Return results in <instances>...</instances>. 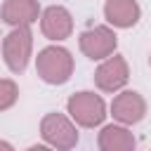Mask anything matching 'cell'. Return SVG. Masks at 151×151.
Here are the masks:
<instances>
[{
	"instance_id": "1",
	"label": "cell",
	"mask_w": 151,
	"mask_h": 151,
	"mask_svg": "<svg viewBox=\"0 0 151 151\" xmlns=\"http://www.w3.org/2000/svg\"><path fill=\"white\" fill-rule=\"evenodd\" d=\"M35 71L47 85H64L73 73V57L66 47L50 45V47L38 52Z\"/></svg>"
},
{
	"instance_id": "2",
	"label": "cell",
	"mask_w": 151,
	"mask_h": 151,
	"mask_svg": "<svg viewBox=\"0 0 151 151\" xmlns=\"http://www.w3.org/2000/svg\"><path fill=\"white\" fill-rule=\"evenodd\" d=\"M33 52V33L31 26H14L2 38V59L12 73H24Z\"/></svg>"
},
{
	"instance_id": "3",
	"label": "cell",
	"mask_w": 151,
	"mask_h": 151,
	"mask_svg": "<svg viewBox=\"0 0 151 151\" xmlns=\"http://www.w3.org/2000/svg\"><path fill=\"white\" fill-rule=\"evenodd\" d=\"M66 109H68L71 120H76V125H80V127L101 125L104 118H106V104L94 92H76V94H71L68 101H66Z\"/></svg>"
},
{
	"instance_id": "4",
	"label": "cell",
	"mask_w": 151,
	"mask_h": 151,
	"mask_svg": "<svg viewBox=\"0 0 151 151\" xmlns=\"http://www.w3.org/2000/svg\"><path fill=\"white\" fill-rule=\"evenodd\" d=\"M40 134L57 151H71L78 144V130L64 113H47L40 120Z\"/></svg>"
},
{
	"instance_id": "5",
	"label": "cell",
	"mask_w": 151,
	"mask_h": 151,
	"mask_svg": "<svg viewBox=\"0 0 151 151\" xmlns=\"http://www.w3.org/2000/svg\"><path fill=\"white\" fill-rule=\"evenodd\" d=\"M78 45H80V52L87 59L99 61V59H106V57H111L116 52L118 35L109 26H94V28H87V31L80 33Z\"/></svg>"
},
{
	"instance_id": "6",
	"label": "cell",
	"mask_w": 151,
	"mask_h": 151,
	"mask_svg": "<svg viewBox=\"0 0 151 151\" xmlns=\"http://www.w3.org/2000/svg\"><path fill=\"white\" fill-rule=\"evenodd\" d=\"M130 78V68H127V61L118 54H111L106 57L99 68L94 71V85L101 90V92H118L120 87H125Z\"/></svg>"
},
{
	"instance_id": "7",
	"label": "cell",
	"mask_w": 151,
	"mask_h": 151,
	"mask_svg": "<svg viewBox=\"0 0 151 151\" xmlns=\"http://www.w3.org/2000/svg\"><path fill=\"white\" fill-rule=\"evenodd\" d=\"M144 113H146V101L134 90H125V92L116 94L111 101V116L120 125H134L144 118Z\"/></svg>"
},
{
	"instance_id": "8",
	"label": "cell",
	"mask_w": 151,
	"mask_h": 151,
	"mask_svg": "<svg viewBox=\"0 0 151 151\" xmlns=\"http://www.w3.org/2000/svg\"><path fill=\"white\" fill-rule=\"evenodd\" d=\"M40 31L47 40H66L73 33V17L66 7L52 5L40 14Z\"/></svg>"
},
{
	"instance_id": "9",
	"label": "cell",
	"mask_w": 151,
	"mask_h": 151,
	"mask_svg": "<svg viewBox=\"0 0 151 151\" xmlns=\"http://www.w3.org/2000/svg\"><path fill=\"white\" fill-rule=\"evenodd\" d=\"M0 17L12 28L14 26H31L40 17V5H38V0H5Z\"/></svg>"
},
{
	"instance_id": "10",
	"label": "cell",
	"mask_w": 151,
	"mask_h": 151,
	"mask_svg": "<svg viewBox=\"0 0 151 151\" xmlns=\"http://www.w3.org/2000/svg\"><path fill=\"white\" fill-rule=\"evenodd\" d=\"M104 17L116 28H130V26H134L139 21L142 9H139L137 0H106Z\"/></svg>"
},
{
	"instance_id": "11",
	"label": "cell",
	"mask_w": 151,
	"mask_h": 151,
	"mask_svg": "<svg viewBox=\"0 0 151 151\" xmlns=\"http://www.w3.org/2000/svg\"><path fill=\"white\" fill-rule=\"evenodd\" d=\"M99 149L101 151H134L137 139L125 125H106L99 132Z\"/></svg>"
},
{
	"instance_id": "12",
	"label": "cell",
	"mask_w": 151,
	"mask_h": 151,
	"mask_svg": "<svg viewBox=\"0 0 151 151\" xmlns=\"http://www.w3.org/2000/svg\"><path fill=\"white\" fill-rule=\"evenodd\" d=\"M17 99H19V87H17V83L9 80V78H2V80H0V111L12 109V106L17 104Z\"/></svg>"
},
{
	"instance_id": "13",
	"label": "cell",
	"mask_w": 151,
	"mask_h": 151,
	"mask_svg": "<svg viewBox=\"0 0 151 151\" xmlns=\"http://www.w3.org/2000/svg\"><path fill=\"white\" fill-rule=\"evenodd\" d=\"M26 151H52L50 146H40V144H35V146H28Z\"/></svg>"
},
{
	"instance_id": "14",
	"label": "cell",
	"mask_w": 151,
	"mask_h": 151,
	"mask_svg": "<svg viewBox=\"0 0 151 151\" xmlns=\"http://www.w3.org/2000/svg\"><path fill=\"white\" fill-rule=\"evenodd\" d=\"M0 151H14V149H12L9 142H2V139H0Z\"/></svg>"
},
{
	"instance_id": "15",
	"label": "cell",
	"mask_w": 151,
	"mask_h": 151,
	"mask_svg": "<svg viewBox=\"0 0 151 151\" xmlns=\"http://www.w3.org/2000/svg\"><path fill=\"white\" fill-rule=\"evenodd\" d=\"M149 64H151V57H149Z\"/></svg>"
}]
</instances>
